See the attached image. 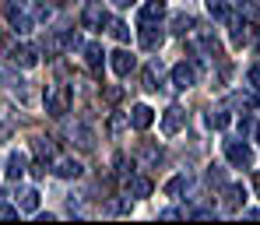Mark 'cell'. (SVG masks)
Instances as JSON below:
<instances>
[{
	"label": "cell",
	"mask_w": 260,
	"mask_h": 225,
	"mask_svg": "<svg viewBox=\"0 0 260 225\" xmlns=\"http://www.w3.org/2000/svg\"><path fill=\"white\" fill-rule=\"evenodd\" d=\"M225 158L232 169H253V162H257V155L246 141H225Z\"/></svg>",
	"instance_id": "cell-1"
},
{
	"label": "cell",
	"mask_w": 260,
	"mask_h": 225,
	"mask_svg": "<svg viewBox=\"0 0 260 225\" xmlns=\"http://www.w3.org/2000/svg\"><path fill=\"white\" fill-rule=\"evenodd\" d=\"M71 109V88L67 85H49L46 88V113L49 116H63Z\"/></svg>",
	"instance_id": "cell-2"
},
{
	"label": "cell",
	"mask_w": 260,
	"mask_h": 225,
	"mask_svg": "<svg viewBox=\"0 0 260 225\" xmlns=\"http://www.w3.org/2000/svg\"><path fill=\"white\" fill-rule=\"evenodd\" d=\"M229 39H232L236 49L250 46V39H253V25H250L246 18H232V21H229Z\"/></svg>",
	"instance_id": "cell-3"
},
{
	"label": "cell",
	"mask_w": 260,
	"mask_h": 225,
	"mask_svg": "<svg viewBox=\"0 0 260 225\" xmlns=\"http://www.w3.org/2000/svg\"><path fill=\"white\" fill-rule=\"evenodd\" d=\"M183 127H186V113H183L179 106H169V109L162 113V134L173 137V134H179Z\"/></svg>",
	"instance_id": "cell-4"
},
{
	"label": "cell",
	"mask_w": 260,
	"mask_h": 225,
	"mask_svg": "<svg viewBox=\"0 0 260 225\" xmlns=\"http://www.w3.org/2000/svg\"><path fill=\"white\" fill-rule=\"evenodd\" d=\"M127 120H130V127H134V131H148V127L155 123V113H151V106L137 102V106L127 113Z\"/></svg>",
	"instance_id": "cell-5"
},
{
	"label": "cell",
	"mask_w": 260,
	"mask_h": 225,
	"mask_svg": "<svg viewBox=\"0 0 260 225\" xmlns=\"http://www.w3.org/2000/svg\"><path fill=\"white\" fill-rule=\"evenodd\" d=\"M173 85H176V88H193V85H197V67L186 63V60L176 63V67H173Z\"/></svg>",
	"instance_id": "cell-6"
},
{
	"label": "cell",
	"mask_w": 260,
	"mask_h": 225,
	"mask_svg": "<svg viewBox=\"0 0 260 225\" xmlns=\"http://www.w3.org/2000/svg\"><path fill=\"white\" fill-rule=\"evenodd\" d=\"M11 63H14V67H25V71H32V67L39 63V53H36L32 46H14V49H11Z\"/></svg>",
	"instance_id": "cell-7"
},
{
	"label": "cell",
	"mask_w": 260,
	"mask_h": 225,
	"mask_svg": "<svg viewBox=\"0 0 260 225\" xmlns=\"http://www.w3.org/2000/svg\"><path fill=\"white\" fill-rule=\"evenodd\" d=\"M25 169H28V155H25V151H11V155H7V166H4V173H7L11 180H21V176H25Z\"/></svg>",
	"instance_id": "cell-8"
},
{
	"label": "cell",
	"mask_w": 260,
	"mask_h": 225,
	"mask_svg": "<svg viewBox=\"0 0 260 225\" xmlns=\"http://www.w3.org/2000/svg\"><path fill=\"white\" fill-rule=\"evenodd\" d=\"M166 14V0H144V7H141V18H137V25H155L158 18Z\"/></svg>",
	"instance_id": "cell-9"
},
{
	"label": "cell",
	"mask_w": 260,
	"mask_h": 225,
	"mask_svg": "<svg viewBox=\"0 0 260 225\" xmlns=\"http://www.w3.org/2000/svg\"><path fill=\"white\" fill-rule=\"evenodd\" d=\"M137 28H141V46L144 49H158V46L166 43V32L158 25H137Z\"/></svg>",
	"instance_id": "cell-10"
},
{
	"label": "cell",
	"mask_w": 260,
	"mask_h": 225,
	"mask_svg": "<svg viewBox=\"0 0 260 225\" xmlns=\"http://www.w3.org/2000/svg\"><path fill=\"white\" fill-rule=\"evenodd\" d=\"M109 63H113V71H116V74H120V78H127L130 71H134V67H137V60H134V56H130L127 49H116V53H113V56H109Z\"/></svg>",
	"instance_id": "cell-11"
},
{
	"label": "cell",
	"mask_w": 260,
	"mask_h": 225,
	"mask_svg": "<svg viewBox=\"0 0 260 225\" xmlns=\"http://www.w3.org/2000/svg\"><path fill=\"white\" fill-rule=\"evenodd\" d=\"M53 173H56V176H60V180H78V176H81V173H85V166H81V162H78V158H60V162H56V169H53Z\"/></svg>",
	"instance_id": "cell-12"
},
{
	"label": "cell",
	"mask_w": 260,
	"mask_h": 225,
	"mask_svg": "<svg viewBox=\"0 0 260 225\" xmlns=\"http://www.w3.org/2000/svg\"><path fill=\"white\" fill-rule=\"evenodd\" d=\"M81 21H85V28H99V25H106L109 18H106V11H102V7L91 0V4L85 7V14H81Z\"/></svg>",
	"instance_id": "cell-13"
},
{
	"label": "cell",
	"mask_w": 260,
	"mask_h": 225,
	"mask_svg": "<svg viewBox=\"0 0 260 225\" xmlns=\"http://www.w3.org/2000/svg\"><path fill=\"white\" fill-rule=\"evenodd\" d=\"M71 137H74V141H78V148H85V151H91V148H95V131H91V127H85V123H74Z\"/></svg>",
	"instance_id": "cell-14"
},
{
	"label": "cell",
	"mask_w": 260,
	"mask_h": 225,
	"mask_svg": "<svg viewBox=\"0 0 260 225\" xmlns=\"http://www.w3.org/2000/svg\"><path fill=\"white\" fill-rule=\"evenodd\" d=\"M246 204V190L243 186H229L225 190V211H239Z\"/></svg>",
	"instance_id": "cell-15"
},
{
	"label": "cell",
	"mask_w": 260,
	"mask_h": 225,
	"mask_svg": "<svg viewBox=\"0 0 260 225\" xmlns=\"http://www.w3.org/2000/svg\"><path fill=\"white\" fill-rule=\"evenodd\" d=\"M127 194L130 197H148V194H151V180H148V176H130Z\"/></svg>",
	"instance_id": "cell-16"
},
{
	"label": "cell",
	"mask_w": 260,
	"mask_h": 225,
	"mask_svg": "<svg viewBox=\"0 0 260 225\" xmlns=\"http://www.w3.org/2000/svg\"><path fill=\"white\" fill-rule=\"evenodd\" d=\"M137 158H141L144 166H151V162H158V158H162V151H158V148H155L151 141H144V144L137 148Z\"/></svg>",
	"instance_id": "cell-17"
},
{
	"label": "cell",
	"mask_w": 260,
	"mask_h": 225,
	"mask_svg": "<svg viewBox=\"0 0 260 225\" xmlns=\"http://www.w3.org/2000/svg\"><path fill=\"white\" fill-rule=\"evenodd\" d=\"M229 123H232V116H229L225 109H215V113H208V127H211V131H225Z\"/></svg>",
	"instance_id": "cell-18"
},
{
	"label": "cell",
	"mask_w": 260,
	"mask_h": 225,
	"mask_svg": "<svg viewBox=\"0 0 260 225\" xmlns=\"http://www.w3.org/2000/svg\"><path fill=\"white\" fill-rule=\"evenodd\" d=\"M18 208H21V211H28V215H32V211H39V190H25Z\"/></svg>",
	"instance_id": "cell-19"
},
{
	"label": "cell",
	"mask_w": 260,
	"mask_h": 225,
	"mask_svg": "<svg viewBox=\"0 0 260 225\" xmlns=\"http://www.w3.org/2000/svg\"><path fill=\"white\" fill-rule=\"evenodd\" d=\"M102 56H106V53H102V46H99V43H88V46H85L88 67H102Z\"/></svg>",
	"instance_id": "cell-20"
},
{
	"label": "cell",
	"mask_w": 260,
	"mask_h": 225,
	"mask_svg": "<svg viewBox=\"0 0 260 225\" xmlns=\"http://www.w3.org/2000/svg\"><path fill=\"white\" fill-rule=\"evenodd\" d=\"M106 25H109V32H113V39H120V43H130V28L123 25V21H116V18H109Z\"/></svg>",
	"instance_id": "cell-21"
},
{
	"label": "cell",
	"mask_w": 260,
	"mask_h": 225,
	"mask_svg": "<svg viewBox=\"0 0 260 225\" xmlns=\"http://www.w3.org/2000/svg\"><path fill=\"white\" fill-rule=\"evenodd\" d=\"M190 28H193V18H190V14H173V32L176 36H186Z\"/></svg>",
	"instance_id": "cell-22"
},
{
	"label": "cell",
	"mask_w": 260,
	"mask_h": 225,
	"mask_svg": "<svg viewBox=\"0 0 260 225\" xmlns=\"http://www.w3.org/2000/svg\"><path fill=\"white\" fill-rule=\"evenodd\" d=\"M186 190V176H173V180L166 183V197H179Z\"/></svg>",
	"instance_id": "cell-23"
},
{
	"label": "cell",
	"mask_w": 260,
	"mask_h": 225,
	"mask_svg": "<svg viewBox=\"0 0 260 225\" xmlns=\"http://www.w3.org/2000/svg\"><path fill=\"white\" fill-rule=\"evenodd\" d=\"M36 151H39V158H53V151H56V144H53L49 137H36Z\"/></svg>",
	"instance_id": "cell-24"
},
{
	"label": "cell",
	"mask_w": 260,
	"mask_h": 225,
	"mask_svg": "<svg viewBox=\"0 0 260 225\" xmlns=\"http://www.w3.org/2000/svg\"><path fill=\"white\" fill-rule=\"evenodd\" d=\"M102 95H106V102H109V106H116V102L123 99V88H120V85H106Z\"/></svg>",
	"instance_id": "cell-25"
},
{
	"label": "cell",
	"mask_w": 260,
	"mask_h": 225,
	"mask_svg": "<svg viewBox=\"0 0 260 225\" xmlns=\"http://www.w3.org/2000/svg\"><path fill=\"white\" fill-rule=\"evenodd\" d=\"M130 169H134V162H127V155H116V173H120L123 180H130V176H134Z\"/></svg>",
	"instance_id": "cell-26"
},
{
	"label": "cell",
	"mask_w": 260,
	"mask_h": 225,
	"mask_svg": "<svg viewBox=\"0 0 260 225\" xmlns=\"http://www.w3.org/2000/svg\"><path fill=\"white\" fill-rule=\"evenodd\" d=\"M123 127H130V120H127V116H113V120H109V134H120Z\"/></svg>",
	"instance_id": "cell-27"
},
{
	"label": "cell",
	"mask_w": 260,
	"mask_h": 225,
	"mask_svg": "<svg viewBox=\"0 0 260 225\" xmlns=\"http://www.w3.org/2000/svg\"><path fill=\"white\" fill-rule=\"evenodd\" d=\"M141 81H144V88H148V91H158V85H155V67H148V71L141 74Z\"/></svg>",
	"instance_id": "cell-28"
},
{
	"label": "cell",
	"mask_w": 260,
	"mask_h": 225,
	"mask_svg": "<svg viewBox=\"0 0 260 225\" xmlns=\"http://www.w3.org/2000/svg\"><path fill=\"white\" fill-rule=\"evenodd\" d=\"M239 11H243V18L250 21V18L257 14V4H253V0H239Z\"/></svg>",
	"instance_id": "cell-29"
},
{
	"label": "cell",
	"mask_w": 260,
	"mask_h": 225,
	"mask_svg": "<svg viewBox=\"0 0 260 225\" xmlns=\"http://www.w3.org/2000/svg\"><path fill=\"white\" fill-rule=\"evenodd\" d=\"M208 183H211V186H218V183H225V173H221L218 166H211V169H208Z\"/></svg>",
	"instance_id": "cell-30"
},
{
	"label": "cell",
	"mask_w": 260,
	"mask_h": 225,
	"mask_svg": "<svg viewBox=\"0 0 260 225\" xmlns=\"http://www.w3.org/2000/svg\"><path fill=\"white\" fill-rule=\"evenodd\" d=\"M46 169H49V158H39V162L32 166V176H36V180H43V176H46Z\"/></svg>",
	"instance_id": "cell-31"
},
{
	"label": "cell",
	"mask_w": 260,
	"mask_h": 225,
	"mask_svg": "<svg viewBox=\"0 0 260 225\" xmlns=\"http://www.w3.org/2000/svg\"><path fill=\"white\" fill-rule=\"evenodd\" d=\"M246 81H250V88H253V91H260V67H250Z\"/></svg>",
	"instance_id": "cell-32"
},
{
	"label": "cell",
	"mask_w": 260,
	"mask_h": 225,
	"mask_svg": "<svg viewBox=\"0 0 260 225\" xmlns=\"http://www.w3.org/2000/svg\"><path fill=\"white\" fill-rule=\"evenodd\" d=\"M0 218H18V208H11V204H0Z\"/></svg>",
	"instance_id": "cell-33"
},
{
	"label": "cell",
	"mask_w": 260,
	"mask_h": 225,
	"mask_svg": "<svg viewBox=\"0 0 260 225\" xmlns=\"http://www.w3.org/2000/svg\"><path fill=\"white\" fill-rule=\"evenodd\" d=\"M116 7H130V4H137V0H113Z\"/></svg>",
	"instance_id": "cell-34"
},
{
	"label": "cell",
	"mask_w": 260,
	"mask_h": 225,
	"mask_svg": "<svg viewBox=\"0 0 260 225\" xmlns=\"http://www.w3.org/2000/svg\"><path fill=\"white\" fill-rule=\"evenodd\" d=\"M253 186H257V194H260V176H257V183H253Z\"/></svg>",
	"instance_id": "cell-35"
},
{
	"label": "cell",
	"mask_w": 260,
	"mask_h": 225,
	"mask_svg": "<svg viewBox=\"0 0 260 225\" xmlns=\"http://www.w3.org/2000/svg\"><path fill=\"white\" fill-rule=\"evenodd\" d=\"M257 141H260V127H257Z\"/></svg>",
	"instance_id": "cell-36"
}]
</instances>
